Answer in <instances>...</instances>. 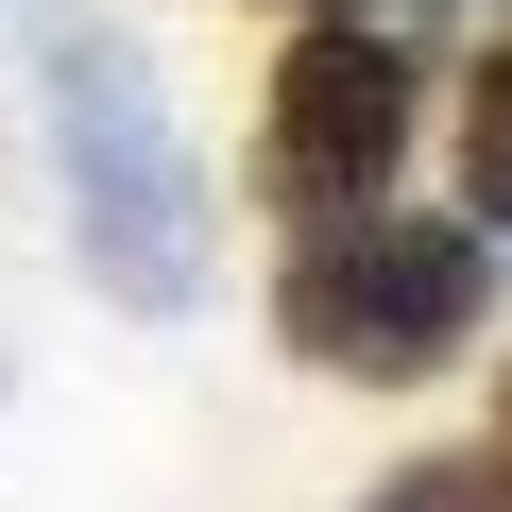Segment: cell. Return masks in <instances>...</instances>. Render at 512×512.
Here are the masks:
<instances>
[{"instance_id":"cell-3","label":"cell","mask_w":512,"mask_h":512,"mask_svg":"<svg viewBox=\"0 0 512 512\" xmlns=\"http://www.w3.org/2000/svg\"><path fill=\"white\" fill-rule=\"evenodd\" d=\"M410 154V52L393 35H291L274 69V205L291 222H359Z\"/></svg>"},{"instance_id":"cell-1","label":"cell","mask_w":512,"mask_h":512,"mask_svg":"<svg viewBox=\"0 0 512 512\" xmlns=\"http://www.w3.org/2000/svg\"><path fill=\"white\" fill-rule=\"evenodd\" d=\"M52 154H69L86 274H103L120 308H188V291H205V205H188V154H171L154 86H137L103 35H52Z\"/></svg>"},{"instance_id":"cell-4","label":"cell","mask_w":512,"mask_h":512,"mask_svg":"<svg viewBox=\"0 0 512 512\" xmlns=\"http://www.w3.org/2000/svg\"><path fill=\"white\" fill-rule=\"evenodd\" d=\"M461 205H478V222H512V52L461 86Z\"/></svg>"},{"instance_id":"cell-2","label":"cell","mask_w":512,"mask_h":512,"mask_svg":"<svg viewBox=\"0 0 512 512\" xmlns=\"http://www.w3.org/2000/svg\"><path fill=\"white\" fill-rule=\"evenodd\" d=\"M478 291H495V256L461 222H376L359 205V222H308L291 239V342L325 376H427V359H461Z\"/></svg>"},{"instance_id":"cell-5","label":"cell","mask_w":512,"mask_h":512,"mask_svg":"<svg viewBox=\"0 0 512 512\" xmlns=\"http://www.w3.org/2000/svg\"><path fill=\"white\" fill-rule=\"evenodd\" d=\"M376 512H461V495H427V478H410V495H376Z\"/></svg>"}]
</instances>
